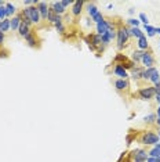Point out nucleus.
<instances>
[{
	"instance_id": "5701e85b",
	"label": "nucleus",
	"mask_w": 160,
	"mask_h": 162,
	"mask_svg": "<svg viewBox=\"0 0 160 162\" xmlns=\"http://www.w3.org/2000/svg\"><path fill=\"white\" fill-rule=\"evenodd\" d=\"M142 55H144V51H141V50H135V51H133V54H131V61L137 65L138 63H141Z\"/></svg>"
},
{
	"instance_id": "7c9ffc66",
	"label": "nucleus",
	"mask_w": 160,
	"mask_h": 162,
	"mask_svg": "<svg viewBox=\"0 0 160 162\" xmlns=\"http://www.w3.org/2000/svg\"><path fill=\"white\" fill-rule=\"evenodd\" d=\"M106 36H108V39L111 40H115L116 39V29H111V31H108L106 32Z\"/></svg>"
},
{
	"instance_id": "79ce46f5",
	"label": "nucleus",
	"mask_w": 160,
	"mask_h": 162,
	"mask_svg": "<svg viewBox=\"0 0 160 162\" xmlns=\"http://www.w3.org/2000/svg\"><path fill=\"white\" fill-rule=\"evenodd\" d=\"M156 33L160 35V26H156Z\"/></svg>"
},
{
	"instance_id": "f03ea898",
	"label": "nucleus",
	"mask_w": 160,
	"mask_h": 162,
	"mask_svg": "<svg viewBox=\"0 0 160 162\" xmlns=\"http://www.w3.org/2000/svg\"><path fill=\"white\" fill-rule=\"evenodd\" d=\"M22 15H25L26 18L31 20V22L33 24V25H39L41 22V17H40V13L39 10H37L36 6H31V7H23L22 10L19 11Z\"/></svg>"
},
{
	"instance_id": "bb28decb",
	"label": "nucleus",
	"mask_w": 160,
	"mask_h": 162,
	"mask_svg": "<svg viewBox=\"0 0 160 162\" xmlns=\"http://www.w3.org/2000/svg\"><path fill=\"white\" fill-rule=\"evenodd\" d=\"M103 20H105V17H103V14H102V13H101V11H99V13L97 14V15H94L93 18H91V21H93V22H94V24H95V25H97V24L102 22Z\"/></svg>"
},
{
	"instance_id": "2eb2a0df",
	"label": "nucleus",
	"mask_w": 160,
	"mask_h": 162,
	"mask_svg": "<svg viewBox=\"0 0 160 162\" xmlns=\"http://www.w3.org/2000/svg\"><path fill=\"white\" fill-rule=\"evenodd\" d=\"M84 7H86V10H87V14H88L90 18H93L94 15H97V14L99 13V10H98L95 3H86Z\"/></svg>"
},
{
	"instance_id": "f704fd0d",
	"label": "nucleus",
	"mask_w": 160,
	"mask_h": 162,
	"mask_svg": "<svg viewBox=\"0 0 160 162\" xmlns=\"http://www.w3.org/2000/svg\"><path fill=\"white\" fill-rule=\"evenodd\" d=\"M6 42V33H3L2 31H0V46H3Z\"/></svg>"
},
{
	"instance_id": "72a5a7b5",
	"label": "nucleus",
	"mask_w": 160,
	"mask_h": 162,
	"mask_svg": "<svg viewBox=\"0 0 160 162\" xmlns=\"http://www.w3.org/2000/svg\"><path fill=\"white\" fill-rule=\"evenodd\" d=\"M61 4H62V7H64V8H68L69 6L73 4V2H72V0H61Z\"/></svg>"
},
{
	"instance_id": "c9c22d12",
	"label": "nucleus",
	"mask_w": 160,
	"mask_h": 162,
	"mask_svg": "<svg viewBox=\"0 0 160 162\" xmlns=\"http://www.w3.org/2000/svg\"><path fill=\"white\" fill-rule=\"evenodd\" d=\"M153 90H155V94L160 93V82L159 83H156V85H153Z\"/></svg>"
},
{
	"instance_id": "9b49d317",
	"label": "nucleus",
	"mask_w": 160,
	"mask_h": 162,
	"mask_svg": "<svg viewBox=\"0 0 160 162\" xmlns=\"http://www.w3.org/2000/svg\"><path fill=\"white\" fill-rule=\"evenodd\" d=\"M112 73H113L115 76H117V79H127L128 78V71L124 69L121 65H119V64H115L113 69H112Z\"/></svg>"
},
{
	"instance_id": "4be33fe9",
	"label": "nucleus",
	"mask_w": 160,
	"mask_h": 162,
	"mask_svg": "<svg viewBox=\"0 0 160 162\" xmlns=\"http://www.w3.org/2000/svg\"><path fill=\"white\" fill-rule=\"evenodd\" d=\"M144 32L146 37H153L156 35V26L152 25H144Z\"/></svg>"
},
{
	"instance_id": "c756f323",
	"label": "nucleus",
	"mask_w": 160,
	"mask_h": 162,
	"mask_svg": "<svg viewBox=\"0 0 160 162\" xmlns=\"http://www.w3.org/2000/svg\"><path fill=\"white\" fill-rule=\"evenodd\" d=\"M54 28L57 29V32H58L60 35H64L65 32H66V28H65L64 22H62V24H58V25H54Z\"/></svg>"
},
{
	"instance_id": "f8f14e48",
	"label": "nucleus",
	"mask_w": 160,
	"mask_h": 162,
	"mask_svg": "<svg viewBox=\"0 0 160 162\" xmlns=\"http://www.w3.org/2000/svg\"><path fill=\"white\" fill-rule=\"evenodd\" d=\"M113 86L117 92H126V90H128L130 83L127 79H116V81L113 82Z\"/></svg>"
},
{
	"instance_id": "c03bdc74",
	"label": "nucleus",
	"mask_w": 160,
	"mask_h": 162,
	"mask_svg": "<svg viewBox=\"0 0 160 162\" xmlns=\"http://www.w3.org/2000/svg\"><path fill=\"white\" fill-rule=\"evenodd\" d=\"M159 45H160V42H159Z\"/></svg>"
},
{
	"instance_id": "412c9836",
	"label": "nucleus",
	"mask_w": 160,
	"mask_h": 162,
	"mask_svg": "<svg viewBox=\"0 0 160 162\" xmlns=\"http://www.w3.org/2000/svg\"><path fill=\"white\" fill-rule=\"evenodd\" d=\"M148 155H149V157H153V158H159L160 160V141L156 144V146L152 147V150L148 151Z\"/></svg>"
},
{
	"instance_id": "c85d7f7f",
	"label": "nucleus",
	"mask_w": 160,
	"mask_h": 162,
	"mask_svg": "<svg viewBox=\"0 0 160 162\" xmlns=\"http://www.w3.org/2000/svg\"><path fill=\"white\" fill-rule=\"evenodd\" d=\"M138 20H140V22L144 24V25H149V20H148V17L145 13H141L140 15H138Z\"/></svg>"
},
{
	"instance_id": "e433bc0d",
	"label": "nucleus",
	"mask_w": 160,
	"mask_h": 162,
	"mask_svg": "<svg viewBox=\"0 0 160 162\" xmlns=\"http://www.w3.org/2000/svg\"><path fill=\"white\" fill-rule=\"evenodd\" d=\"M146 162H160L159 158H153V157H148Z\"/></svg>"
},
{
	"instance_id": "aec40b11",
	"label": "nucleus",
	"mask_w": 160,
	"mask_h": 162,
	"mask_svg": "<svg viewBox=\"0 0 160 162\" xmlns=\"http://www.w3.org/2000/svg\"><path fill=\"white\" fill-rule=\"evenodd\" d=\"M156 71H159L156 67H152V68H148V69H144V73H142V81H146L149 82L150 78H152V75L156 72Z\"/></svg>"
},
{
	"instance_id": "20e7f679",
	"label": "nucleus",
	"mask_w": 160,
	"mask_h": 162,
	"mask_svg": "<svg viewBox=\"0 0 160 162\" xmlns=\"http://www.w3.org/2000/svg\"><path fill=\"white\" fill-rule=\"evenodd\" d=\"M130 157H131V161L133 162H146L148 160V151L144 148H135L131 151V154H130Z\"/></svg>"
},
{
	"instance_id": "58836bf2",
	"label": "nucleus",
	"mask_w": 160,
	"mask_h": 162,
	"mask_svg": "<svg viewBox=\"0 0 160 162\" xmlns=\"http://www.w3.org/2000/svg\"><path fill=\"white\" fill-rule=\"evenodd\" d=\"M156 118H160V105H158V110H156Z\"/></svg>"
},
{
	"instance_id": "f257e3e1",
	"label": "nucleus",
	"mask_w": 160,
	"mask_h": 162,
	"mask_svg": "<svg viewBox=\"0 0 160 162\" xmlns=\"http://www.w3.org/2000/svg\"><path fill=\"white\" fill-rule=\"evenodd\" d=\"M130 32H128V26H124V25H120L119 28H116V46H117V50L121 51L124 50V47L127 46V42L130 39Z\"/></svg>"
},
{
	"instance_id": "4468645a",
	"label": "nucleus",
	"mask_w": 160,
	"mask_h": 162,
	"mask_svg": "<svg viewBox=\"0 0 160 162\" xmlns=\"http://www.w3.org/2000/svg\"><path fill=\"white\" fill-rule=\"evenodd\" d=\"M144 69L145 68H142V67L135 65L134 68L130 71V76H131L134 81H142V73H144Z\"/></svg>"
},
{
	"instance_id": "0eeeda50",
	"label": "nucleus",
	"mask_w": 160,
	"mask_h": 162,
	"mask_svg": "<svg viewBox=\"0 0 160 162\" xmlns=\"http://www.w3.org/2000/svg\"><path fill=\"white\" fill-rule=\"evenodd\" d=\"M36 7H37V10H39V13H40L41 21H46V20H47V14H48V10H50L48 2L39 0V2H37V4H36Z\"/></svg>"
},
{
	"instance_id": "cd10ccee",
	"label": "nucleus",
	"mask_w": 160,
	"mask_h": 162,
	"mask_svg": "<svg viewBox=\"0 0 160 162\" xmlns=\"http://www.w3.org/2000/svg\"><path fill=\"white\" fill-rule=\"evenodd\" d=\"M150 83H152V85H156V83H159V82H160V72H159V71H156V72L155 73H153V75H152V78H150Z\"/></svg>"
},
{
	"instance_id": "37998d69",
	"label": "nucleus",
	"mask_w": 160,
	"mask_h": 162,
	"mask_svg": "<svg viewBox=\"0 0 160 162\" xmlns=\"http://www.w3.org/2000/svg\"><path fill=\"white\" fill-rule=\"evenodd\" d=\"M156 134H158V136H159V139H160V128L158 129V133H156Z\"/></svg>"
},
{
	"instance_id": "a211bd4d",
	"label": "nucleus",
	"mask_w": 160,
	"mask_h": 162,
	"mask_svg": "<svg viewBox=\"0 0 160 162\" xmlns=\"http://www.w3.org/2000/svg\"><path fill=\"white\" fill-rule=\"evenodd\" d=\"M6 11H7V18H11V17H14L17 13H18L17 7L10 2H6Z\"/></svg>"
},
{
	"instance_id": "4c0bfd02",
	"label": "nucleus",
	"mask_w": 160,
	"mask_h": 162,
	"mask_svg": "<svg viewBox=\"0 0 160 162\" xmlns=\"http://www.w3.org/2000/svg\"><path fill=\"white\" fill-rule=\"evenodd\" d=\"M155 101L158 103V105H160V93L155 94Z\"/></svg>"
},
{
	"instance_id": "2f4dec72",
	"label": "nucleus",
	"mask_w": 160,
	"mask_h": 162,
	"mask_svg": "<svg viewBox=\"0 0 160 162\" xmlns=\"http://www.w3.org/2000/svg\"><path fill=\"white\" fill-rule=\"evenodd\" d=\"M135 139H137L135 133H134V134H133V133H128V134H127V136H126V143H127V146H130V144H131Z\"/></svg>"
},
{
	"instance_id": "b1692460",
	"label": "nucleus",
	"mask_w": 160,
	"mask_h": 162,
	"mask_svg": "<svg viewBox=\"0 0 160 162\" xmlns=\"http://www.w3.org/2000/svg\"><path fill=\"white\" fill-rule=\"evenodd\" d=\"M0 31H2L3 33H6V32L11 31L10 18H6V20H3V21H0Z\"/></svg>"
},
{
	"instance_id": "dca6fc26",
	"label": "nucleus",
	"mask_w": 160,
	"mask_h": 162,
	"mask_svg": "<svg viewBox=\"0 0 160 162\" xmlns=\"http://www.w3.org/2000/svg\"><path fill=\"white\" fill-rule=\"evenodd\" d=\"M31 32H32L31 26H28V25H25L23 22H21V25H19V28H18V35H19L21 37H23V39H25V37L28 36Z\"/></svg>"
},
{
	"instance_id": "6e6552de",
	"label": "nucleus",
	"mask_w": 160,
	"mask_h": 162,
	"mask_svg": "<svg viewBox=\"0 0 160 162\" xmlns=\"http://www.w3.org/2000/svg\"><path fill=\"white\" fill-rule=\"evenodd\" d=\"M25 42H26V45L29 47H32V49H39L40 47V39L37 37V35L35 33V32H31V33L25 37Z\"/></svg>"
},
{
	"instance_id": "ddd939ff",
	"label": "nucleus",
	"mask_w": 160,
	"mask_h": 162,
	"mask_svg": "<svg viewBox=\"0 0 160 162\" xmlns=\"http://www.w3.org/2000/svg\"><path fill=\"white\" fill-rule=\"evenodd\" d=\"M21 22H22V20H21V15H19V13H17L14 17H11V18H10L11 31H13V32H18V28H19Z\"/></svg>"
},
{
	"instance_id": "423d86ee",
	"label": "nucleus",
	"mask_w": 160,
	"mask_h": 162,
	"mask_svg": "<svg viewBox=\"0 0 160 162\" xmlns=\"http://www.w3.org/2000/svg\"><path fill=\"white\" fill-rule=\"evenodd\" d=\"M141 63H142V65H144L145 69L155 67V57H153V53L150 51V50H146V51H144V55H142Z\"/></svg>"
},
{
	"instance_id": "9d476101",
	"label": "nucleus",
	"mask_w": 160,
	"mask_h": 162,
	"mask_svg": "<svg viewBox=\"0 0 160 162\" xmlns=\"http://www.w3.org/2000/svg\"><path fill=\"white\" fill-rule=\"evenodd\" d=\"M48 7L54 11L57 15H64L66 13V8L62 7L61 0H54V2H48Z\"/></svg>"
},
{
	"instance_id": "ea45409f",
	"label": "nucleus",
	"mask_w": 160,
	"mask_h": 162,
	"mask_svg": "<svg viewBox=\"0 0 160 162\" xmlns=\"http://www.w3.org/2000/svg\"><path fill=\"white\" fill-rule=\"evenodd\" d=\"M155 125L158 126V129L160 128V118H156V122H155Z\"/></svg>"
},
{
	"instance_id": "6ab92c4d",
	"label": "nucleus",
	"mask_w": 160,
	"mask_h": 162,
	"mask_svg": "<svg viewBox=\"0 0 160 162\" xmlns=\"http://www.w3.org/2000/svg\"><path fill=\"white\" fill-rule=\"evenodd\" d=\"M130 36L135 37V39H141V37H145V32L142 31L141 28H128Z\"/></svg>"
},
{
	"instance_id": "393cba45",
	"label": "nucleus",
	"mask_w": 160,
	"mask_h": 162,
	"mask_svg": "<svg viewBox=\"0 0 160 162\" xmlns=\"http://www.w3.org/2000/svg\"><path fill=\"white\" fill-rule=\"evenodd\" d=\"M144 123H146V125H152V123L156 122V114H149V115L144 116Z\"/></svg>"
},
{
	"instance_id": "473e14b6",
	"label": "nucleus",
	"mask_w": 160,
	"mask_h": 162,
	"mask_svg": "<svg viewBox=\"0 0 160 162\" xmlns=\"http://www.w3.org/2000/svg\"><path fill=\"white\" fill-rule=\"evenodd\" d=\"M7 18V11H6V6H2L0 7V21Z\"/></svg>"
},
{
	"instance_id": "7ed1b4c3",
	"label": "nucleus",
	"mask_w": 160,
	"mask_h": 162,
	"mask_svg": "<svg viewBox=\"0 0 160 162\" xmlns=\"http://www.w3.org/2000/svg\"><path fill=\"white\" fill-rule=\"evenodd\" d=\"M138 141H140L141 144H144V146H156V144L160 141L159 136L155 133V132L152 130H145L141 133V136L138 137Z\"/></svg>"
},
{
	"instance_id": "39448f33",
	"label": "nucleus",
	"mask_w": 160,
	"mask_h": 162,
	"mask_svg": "<svg viewBox=\"0 0 160 162\" xmlns=\"http://www.w3.org/2000/svg\"><path fill=\"white\" fill-rule=\"evenodd\" d=\"M138 97L141 100H145V101H149V100L155 99V90H153V86H146V87H141L138 90Z\"/></svg>"
},
{
	"instance_id": "f3484780",
	"label": "nucleus",
	"mask_w": 160,
	"mask_h": 162,
	"mask_svg": "<svg viewBox=\"0 0 160 162\" xmlns=\"http://www.w3.org/2000/svg\"><path fill=\"white\" fill-rule=\"evenodd\" d=\"M137 46H138V50L141 51H146L149 50V42H148V37H141V39H137Z\"/></svg>"
},
{
	"instance_id": "a19ab883",
	"label": "nucleus",
	"mask_w": 160,
	"mask_h": 162,
	"mask_svg": "<svg viewBox=\"0 0 160 162\" xmlns=\"http://www.w3.org/2000/svg\"><path fill=\"white\" fill-rule=\"evenodd\" d=\"M135 13V8H128V14H130V15H133V14H134Z\"/></svg>"
},
{
	"instance_id": "a878e982",
	"label": "nucleus",
	"mask_w": 160,
	"mask_h": 162,
	"mask_svg": "<svg viewBox=\"0 0 160 162\" xmlns=\"http://www.w3.org/2000/svg\"><path fill=\"white\" fill-rule=\"evenodd\" d=\"M140 20L138 18H128L127 20V25L128 28H140Z\"/></svg>"
},
{
	"instance_id": "1a4fd4ad",
	"label": "nucleus",
	"mask_w": 160,
	"mask_h": 162,
	"mask_svg": "<svg viewBox=\"0 0 160 162\" xmlns=\"http://www.w3.org/2000/svg\"><path fill=\"white\" fill-rule=\"evenodd\" d=\"M84 6H86V2H83V0H76V2H73L72 8H70L72 15L73 17H80L82 11L84 10Z\"/></svg>"
}]
</instances>
